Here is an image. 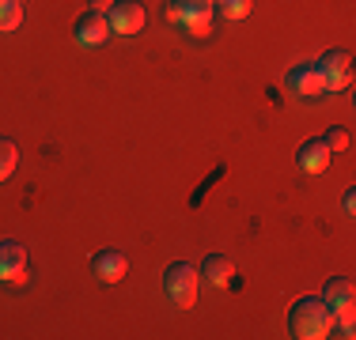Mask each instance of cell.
Returning <instances> with one entry per match:
<instances>
[{
  "instance_id": "cell-1",
  "label": "cell",
  "mask_w": 356,
  "mask_h": 340,
  "mask_svg": "<svg viewBox=\"0 0 356 340\" xmlns=\"http://www.w3.org/2000/svg\"><path fill=\"white\" fill-rule=\"evenodd\" d=\"M330 325H334V314L315 295L300 299L292 306V314H288V333L296 340H322V337H330Z\"/></svg>"
},
{
  "instance_id": "cell-2",
  "label": "cell",
  "mask_w": 356,
  "mask_h": 340,
  "mask_svg": "<svg viewBox=\"0 0 356 340\" xmlns=\"http://www.w3.org/2000/svg\"><path fill=\"white\" fill-rule=\"evenodd\" d=\"M213 0H171L167 8V19L178 23V27L193 31V34H209V23H213Z\"/></svg>"
},
{
  "instance_id": "cell-3",
  "label": "cell",
  "mask_w": 356,
  "mask_h": 340,
  "mask_svg": "<svg viewBox=\"0 0 356 340\" xmlns=\"http://www.w3.org/2000/svg\"><path fill=\"white\" fill-rule=\"evenodd\" d=\"M315 68L326 80V91H345L353 83V57L349 49H326V53L315 61Z\"/></svg>"
},
{
  "instance_id": "cell-4",
  "label": "cell",
  "mask_w": 356,
  "mask_h": 340,
  "mask_svg": "<svg viewBox=\"0 0 356 340\" xmlns=\"http://www.w3.org/2000/svg\"><path fill=\"white\" fill-rule=\"evenodd\" d=\"M163 284H167L171 303H178L182 310H186V306H193V299H197V269L186 265V261H175V265L167 269Z\"/></svg>"
},
{
  "instance_id": "cell-5",
  "label": "cell",
  "mask_w": 356,
  "mask_h": 340,
  "mask_svg": "<svg viewBox=\"0 0 356 340\" xmlns=\"http://www.w3.org/2000/svg\"><path fill=\"white\" fill-rule=\"evenodd\" d=\"M110 34H137L144 27V4L140 0H114L106 8Z\"/></svg>"
},
{
  "instance_id": "cell-6",
  "label": "cell",
  "mask_w": 356,
  "mask_h": 340,
  "mask_svg": "<svg viewBox=\"0 0 356 340\" xmlns=\"http://www.w3.org/2000/svg\"><path fill=\"white\" fill-rule=\"evenodd\" d=\"M322 303L330 306V314H349L353 310V303H356V287H353V280L349 276H334V280H326V291H322Z\"/></svg>"
},
{
  "instance_id": "cell-7",
  "label": "cell",
  "mask_w": 356,
  "mask_h": 340,
  "mask_svg": "<svg viewBox=\"0 0 356 340\" xmlns=\"http://www.w3.org/2000/svg\"><path fill=\"white\" fill-rule=\"evenodd\" d=\"M106 38H110V23L103 12H83L76 19V42L80 46H103Z\"/></svg>"
},
{
  "instance_id": "cell-8",
  "label": "cell",
  "mask_w": 356,
  "mask_h": 340,
  "mask_svg": "<svg viewBox=\"0 0 356 340\" xmlns=\"http://www.w3.org/2000/svg\"><path fill=\"white\" fill-rule=\"evenodd\" d=\"M288 87L296 91V95H303V99H315L326 91V80H322V72L315 65H296L292 72H288Z\"/></svg>"
},
{
  "instance_id": "cell-9",
  "label": "cell",
  "mask_w": 356,
  "mask_h": 340,
  "mask_svg": "<svg viewBox=\"0 0 356 340\" xmlns=\"http://www.w3.org/2000/svg\"><path fill=\"white\" fill-rule=\"evenodd\" d=\"M91 272H95L103 284H118V280L129 272V261H125L122 250H103V253H95V257H91Z\"/></svg>"
},
{
  "instance_id": "cell-10",
  "label": "cell",
  "mask_w": 356,
  "mask_h": 340,
  "mask_svg": "<svg viewBox=\"0 0 356 340\" xmlns=\"http://www.w3.org/2000/svg\"><path fill=\"white\" fill-rule=\"evenodd\" d=\"M23 269H27V250H23V242L4 238V242H0V280H19Z\"/></svg>"
},
{
  "instance_id": "cell-11",
  "label": "cell",
  "mask_w": 356,
  "mask_h": 340,
  "mask_svg": "<svg viewBox=\"0 0 356 340\" xmlns=\"http://www.w3.org/2000/svg\"><path fill=\"white\" fill-rule=\"evenodd\" d=\"M330 159H334V151L326 148V140H307L300 148V155H296V163H300V170H307V174H322V170L330 167Z\"/></svg>"
},
{
  "instance_id": "cell-12",
  "label": "cell",
  "mask_w": 356,
  "mask_h": 340,
  "mask_svg": "<svg viewBox=\"0 0 356 340\" xmlns=\"http://www.w3.org/2000/svg\"><path fill=\"white\" fill-rule=\"evenodd\" d=\"M201 272H205L209 284H232V280H235V261L224 257V253H209L205 265H201Z\"/></svg>"
},
{
  "instance_id": "cell-13",
  "label": "cell",
  "mask_w": 356,
  "mask_h": 340,
  "mask_svg": "<svg viewBox=\"0 0 356 340\" xmlns=\"http://www.w3.org/2000/svg\"><path fill=\"white\" fill-rule=\"evenodd\" d=\"M15 163H19V148H15V140L0 136V182H4V178H12Z\"/></svg>"
},
{
  "instance_id": "cell-14",
  "label": "cell",
  "mask_w": 356,
  "mask_h": 340,
  "mask_svg": "<svg viewBox=\"0 0 356 340\" xmlns=\"http://www.w3.org/2000/svg\"><path fill=\"white\" fill-rule=\"evenodd\" d=\"M23 23V4L19 0H0V31H15Z\"/></svg>"
},
{
  "instance_id": "cell-15",
  "label": "cell",
  "mask_w": 356,
  "mask_h": 340,
  "mask_svg": "<svg viewBox=\"0 0 356 340\" xmlns=\"http://www.w3.org/2000/svg\"><path fill=\"white\" fill-rule=\"evenodd\" d=\"M216 12L227 15V19H243V15L250 12V0H213Z\"/></svg>"
},
{
  "instance_id": "cell-16",
  "label": "cell",
  "mask_w": 356,
  "mask_h": 340,
  "mask_svg": "<svg viewBox=\"0 0 356 340\" xmlns=\"http://www.w3.org/2000/svg\"><path fill=\"white\" fill-rule=\"evenodd\" d=\"M322 140H326L330 151H345V148H349V129H330Z\"/></svg>"
},
{
  "instance_id": "cell-17",
  "label": "cell",
  "mask_w": 356,
  "mask_h": 340,
  "mask_svg": "<svg viewBox=\"0 0 356 340\" xmlns=\"http://www.w3.org/2000/svg\"><path fill=\"white\" fill-rule=\"evenodd\" d=\"M110 4H114V0H88V12H103V15H106Z\"/></svg>"
},
{
  "instance_id": "cell-18",
  "label": "cell",
  "mask_w": 356,
  "mask_h": 340,
  "mask_svg": "<svg viewBox=\"0 0 356 340\" xmlns=\"http://www.w3.org/2000/svg\"><path fill=\"white\" fill-rule=\"evenodd\" d=\"M341 208H345V212H349V216H353V208H356V193H353V189H349V193H345V201H341Z\"/></svg>"
}]
</instances>
